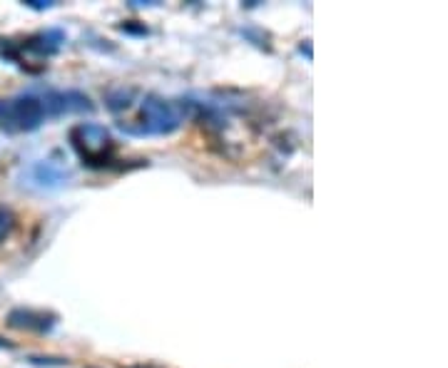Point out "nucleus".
I'll return each instance as SVG.
<instances>
[{
  "mask_svg": "<svg viewBox=\"0 0 448 368\" xmlns=\"http://www.w3.org/2000/svg\"><path fill=\"white\" fill-rule=\"evenodd\" d=\"M25 8H30V10H50V8H55V0H25Z\"/></svg>",
  "mask_w": 448,
  "mask_h": 368,
  "instance_id": "nucleus-13",
  "label": "nucleus"
},
{
  "mask_svg": "<svg viewBox=\"0 0 448 368\" xmlns=\"http://www.w3.org/2000/svg\"><path fill=\"white\" fill-rule=\"evenodd\" d=\"M65 43V33L60 28H48L43 30V33L33 35V38H28L23 45H20V50H28V53L38 55V58H53V55L60 53V48H63Z\"/></svg>",
  "mask_w": 448,
  "mask_h": 368,
  "instance_id": "nucleus-6",
  "label": "nucleus"
},
{
  "mask_svg": "<svg viewBox=\"0 0 448 368\" xmlns=\"http://www.w3.org/2000/svg\"><path fill=\"white\" fill-rule=\"evenodd\" d=\"M0 349H15V344H10V341L0 339Z\"/></svg>",
  "mask_w": 448,
  "mask_h": 368,
  "instance_id": "nucleus-16",
  "label": "nucleus"
},
{
  "mask_svg": "<svg viewBox=\"0 0 448 368\" xmlns=\"http://www.w3.org/2000/svg\"><path fill=\"white\" fill-rule=\"evenodd\" d=\"M58 324V314L53 311H40V309H28V306H18L10 309L8 314V326L18 331H33V334H50Z\"/></svg>",
  "mask_w": 448,
  "mask_h": 368,
  "instance_id": "nucleus-5",
  "label": "nucleus"
},
{
  "mask_svg": "<svg viewBox=\"0 0 448 368\" xmlns=\"http://www.w3.org/2000/svg\"><path fill=\"white\" fill-rule=\"evenodd\" d=\"M45 122V110L35 95H18L13 100H0V130L15 132H33Z\"/></svg>",
  "mask_w": 448,
  "mask_h": 368,
  "instance_id": "nucleus-3",
  "label": "nucleus"
},
{
  "mask_svg": "<svg viewBox=\"0 0 448 368\" xmlns=\"http://www.w3.org/2000/svg\"><path fill=\"white\" fill-rule=\"evenodd\" d=\"M132 8H145V5H157V0H130Z\"/></svg>",
  "mask_w": 448,
  "mask_h": 368,
  "instance_id": "nucleus-15",
  "label": "nucleus"
},
{
  "mask_svg": "<svg viewBox=\"0 0 448 368\" xmlns=\"http://www.w3.org/2000/svg\"><path fill=\"white\" fill-rule=\"evenodd\" d=\"M28 364L33 366H68V359H53V356H28Z\"/></svg>",
  "mask_w": 448,
  "mask_h": 368,
  "instance_id": "nucleus-11",
  "label": "nucleus"
},
{
  "mask_svg": "<svg viewBox=\"0 0 448 368\" xmlns=\"http://www.w3.org/2000/svg\"><path fill=\"white\" fill-rule=\"evenodd\" d=\"M135 95H137V90L135 88H125V85L113 88L108 95H105V107H108L110 112H123V110H130L132 107Z\"/></svg>",
  "mask_w": 448,
  "mask_h": 368,
  "instance_id": "nucleus-8",
  "label": "nucleus"
},
{
  "mask_svg": "<svg viewBox=\"0 0 448 368\" xmlns=\"http://www.w3.org/2000/svg\"><path fill=\"white\" fill-rule=\"evenodd\" d=\"M45 110V120L50 117H63V115H78V112H93L95 105L80 90H45L40 98Z\"/></svg>",
  "mask_w": 448,
  "mask_h": 368,
  "instance_id": "nucleus-4",
  "label": "nucleus"
},
{
  "mask_svg": "<svg viewBox=\"0 0 448 368\" xmlns=\"http://www.w3.org/2000/svg\"><path fill=\"white\" fill-rule=\"evenodd\" d=\"M184 115L179 110V102L157 98V95H145L140 105V115L132 122H118L115 127L130 137H155V135H172L179 130Z\"/></svg>",
  "mask_w": 448,
  "mask_h": 368,
  "instance_id": "nucleus-1",
  "label": "nucleus"
},
{
  "mask_svg": "<svg viewBox=\"0 0 448 368\" xmlns=\"http://www.w3.org/2000/svg\"><path fill=\"white\" fill-rule=\"evenodd\" d=\"M299 53L306 55V60H314V50H311V40H304V43L299 45Z\"/></svg>",
  "mask_w": 448,
  "mask_h": 368,
  "instance_id": "nucleus-14",
  "label": "nucleus"
},
{
  "mask_svg": "<svg viewBox=\"0 0 448 368\" xmlns=\"http://www.w3.org/2000/svg\"><path fill=\"white\" fill-rule=\"evenodd\" d=\"M135 368H155V366H135Z\"/></svg>",
  "mask_w": 448,
  "mask_h": 368,
  "instance_id": "nucleus-17",
  "label": "nucleus"
},
{
  "mask_svg": "<svg viewBox=\"0 0 448 368\" xmlns=\"http://www.w3.org/2000/svg\"><path fill=\"white\" fill-rule=\"evenodd\" d=\"M70 147L78 152L80 162L90 169H105L113 167L118 159H115V152H118V144H115L113 135H110L108 127L95 122H83L75 125L68 135Z\"/></svg>",
  "mask_w": 448,
  "mask_h": 368,
  "instance_id": "nucleus-2",
  "label": "nucleus"
},
{
  "mask_svg": "<svg viewBox=\"0 0 448 368\" xmlns=\"http://www.w3.org/2000/svg\"><path fill=\"white\" fill-rule=\"evenodd\" d=\"M118 30L125 35H135V38H147L150 35V28L140 20H123V23H118Z\"/></svg>",
  "mask_w": 448,
  "mask_h": 368,
  "instance_id": "nucleus-10",
  "label": "nucleus"
},
{
  "mask_svg": "<svg viewBox=\"0 0 448 368\" xmlns=\"http://www.w3.org/2000/svg\"><path fill=\"white\" fill-rule=\"evenodd\" d=\"M15 229V214L10 206L0 204V241H5L10 236V231Z\"/></svg>",
  "mask_w": 448,
  "mask_h": 368,
  "instance_id": "nucleus-9",
  "label": "nucleus"
},
{
  "mask_svg": "<svg viewBox=\"0 0 448 368\" xmlns=\"http://www.w3.org/2000/svg\"><path fill=\"white\" fill-rule=\"evenodd\" d=\"M30 179H33L35 186H40V189H55V186H63L65 179L70 177L68 169H63L58 162H50V159H45V162H35L33 167H30Z\"/></svg>",
  "mask_w": 448,
  "mask_h": 368,
  "instance_id": "nucleus-7",
  "label": "nucleus"
},
{
  "mask_svg": "<svg viewBox=\"0 0 448 368\" xmlns=\"http://www.w3.org/2000/svg\"><path fill=\"white\" fill-rule=\"evenodd\" d=\"M241 35H244V38H249V40H251V43H254V45H256V48H264V50H271V48H269V45H266V35H259V33H256V30H249V28H246V30H241Z\"/></svg>",
  "mask_w": 448,
  "mask_h": 368,
  "instance_id": "nucleus-12",
  "label": "nucleus"
}]
</instances>
